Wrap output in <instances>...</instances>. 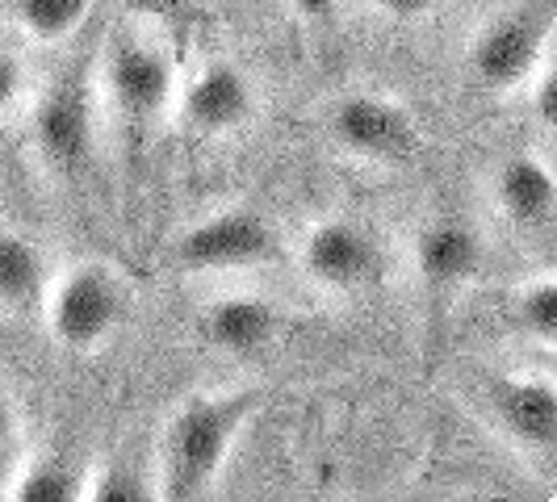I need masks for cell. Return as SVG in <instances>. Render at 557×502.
<instances>
[{"label": "cell", "mask_w": 557, "mask_h": 502, "mask_svg": "<svg viewBox=\"0 0 557 502\" xmlns=\"http://www.w3.org/2000/svg\"><path fill=\"white\" fill-rule=\"evenodd\" d=\"M92 0H0V22H13L38 42H63L88 17Z\"/></svg>", "instance_id": "obj_15"}, {"label": "cell", "mask_w": 557, "mask_h": 502, "mask_svg": "<svg viewBox=\"0 0 557 502\" xmlns=\"http://www.w3.org/2000/svg\"><path fill=\"white\" fill-rule=\"evenodd\" d=\"M17 440H22V415H17L13 398L0 390V465H9V461H13Z\"/></svg>", "instance_id": "obj_21"}, {"label": "cell", "mask_w": 557, "mask_h": 502, "mask_svg": "<svg viewBox=\"0 0 557 502\" xmlns=\"http://www.w3.org/2000/svg\"><path fill=\"white\" fill-rule=\"evenodd\" d=\"M47 285L51 277L42 248L22 230L0 226V314H26L42 306Z\"/></svg>", "instance_id": "obj_14"}, {"label": "cell", "mask_w": 557, "mask_h": 502, "mask_svg": "<svg viewBox=\"0 0 557 502\" xmlns=\"http://www.w3.org/2000/svg\"><path fill=\"white\" fill-rule=\"evenodd\" d=\"M382 13H394V17H423V13H432L441 0H373Z\"/></svg>", "instance_id": "obj_22"}, {"label": "cell", "mask_w": 557, "mask_h": 502, "mask_svg": "<svg viewBox=\"0 0 557 502\" xmlns=\"http://www.w3.org/2000/svg\"><path fill=\"white\" fill-rule=\"evenodd\" d=\"M277 255V235L256 210H219L176 243V260L189 273L256 268Z\"/></svg>", "instance_id": "obj_5"}, {"label": "cell", "mask_w": 557, "mask_h": 502, "mask_svg": "<svg viewBox=\"0 0 557 502\" xmlns=\"http://www.w3.org/2000/svg\"><path fill=\"white\" fill-rule=\"evenodd\" d=\"M495 423L536 456H549L557 444V390L549 377H503L491 393Z\"/></svg>", "instance_id": "obj_9"}, {"label": "cell", "mask_w": 557, "mask_h": 502, "mask_svg": "<svg viewBox=\"0 0 557 502\" xmlns=\"http://www.w3.org/2000/svg\"><path fill=\"white\" fill-rule=\"evenodd\" d=\"M298 255H302V273L332 293H352L377 273V243L357 223L344 218L310 226Z\"/></svg>", "instance_id": "obj_7"}, {"label": "cell", "mask_w": 557, "mask_h": 502, "mask_svg": "<svg viewBox=\"0 0 557 502\" xmlns=\"http://www.w3.org/2000/svg\"><path fill=\"white\" fill-rule=\"evenodd\" d=\"M151 490L143 486V477H135L122 465H110V469H101V474H92L84 481V499L92 502H139Z\"/></svg>", "instance_id": "obj_18"}, {"label": "cell", "mask_w": 557, "mask_h": 502, "mask_svg": "<svg viewBox=\"0 0 557 502\" xmlns=\"http://www.w3.org/2000/svg\"><path fill=\"white\" fill-rule=\"evenodd\" d=\"M47 327L67 352H97L126 318V280L110 264H76L47 285Z\"/></svg>", "instance_id": "obj_2"}, {"label": "cell", "mask_w": 557, "mask_h": 502, "mask_svg": "<svg viewBox=\"0 0 557 502\" xmlns=\"http://www.w3.org/2000/svg\"><path fill=\"white\" fill-rule=\"evenodd\" d=\"M34 147L51 167L67 172V167L84 164L88 147H92V117H88V92L81 80H67L51 88L38 110H34Z\"/></svg>", "instance_id": "obj_10"}, {"label": "cell", "mask_w": 557, "mask_h": 502, "mask_svg": "<svg viewBox=\"0 0 557 502\" xmlns=\"http://www.w3.org/2000/svg\"><path fill=\"white\" fill-rule=\"evenodd\" d=\"M9 494L17 502H72L84 499V477L63 461H34L17 474Z\"/></svg>", "instance_id": "obj_16"}, {"label": "cell", "mask_w": 557, "mask_h": 502, "mask_svg": "<svg viewBox=\"0 0 557 502\" xmlns=\"http://www.w3.org/2000/svg\"><path fill=\"white\" fill-rule=\"evenodd\" d=\"M532 88V113H536V122L545 126V130H554L557 122V76H554V63L545 59L536 72H532L529 80H524Z\"/></svg>", "instance_id": "obj_19"}, {"label": "cell", "mask_w": 557, "mask_h": 502, "mask_svg": "<svg viewBox=\"0 0 557 502\" xmlns=\"http://www.w3.org/2000/svg\"><path fill=\"white\" fill-rule=\"evenodd\" d=\"M106 92L110 105L131 122H151L172 105L176 92V59L164 42L147 34H126L117 38L106 55Z\"/></svg>", "instance_id": "obj_4"}, {"label": "cell", "mask_w": 557, "mask_h": 502, "mask_svg": "<svg viewBox=\"0 0 557 502\" xmlns=\"http://www.w3.org/2000/svg\"><path fill=\"white\" fill-rule=\"evenodd\" d=\"M549 42H554V4L549 0L520 4L478 29L470 67L486 88H516L549 59Z\"/></svg>", "instance_id": "obj_3"}, {"label": "cell", "mask_w": 557, "mask_h": 502, "mask_svg": "<svg viewBox=\"0 0 557 502\" xmlns=\"http://www.w3.org/2000/svg\"><path fill=\"white\" fill-rule=\"evenodd\" d=\"M327 130L332 139L373 164H403L416 151V122L391 97H373V92H352L339 97L327 113Z\"/></svg>", "instance_id": "obj_6"}, {"label": "cell", "mask_w": 557, "mask_h": 502, "mask_svg": "<svg viewBox=\"0 0 557 502\" xmlns=\"http://www.w3.org/2000/svg\"><path fill=\"white\" fill-rule=\"evenodd\" d=\"M516 318L520 327L541 343V348H554L557 343V280L554 277H536L520 289L516 298Z\"/></svg>", "instance_id": "obj_17"}, {"label": "cell", "mask_w": 557, "mask_h": 502, "mask_svg": "<svg viewBox=\"0 0 557 502\" xmlns=\"http://www.w3.org/2000/svg\"><path fill=\"white\" fill-rule=\"evenodd\" d=\"M495 201L503 218L520 230H545L554 223L557 185L541 155H511L495 172Z\"/></svg>", "instance_id": "obj_11"}, {"label": "cell", "mask_w": 557, "mask_h": 502, "mask_svg": "<svg viewBox=\"0 0 557 502\" xmlns=\"http://www.w3.org/2000/svg\"><path fill=\"white\" fill-rule=\"evenodd\" d=\"M181 113L201 135H231L256 113V88H251L248 72H239L235 63L214 59L185 84Z\"/></svg>", "instance_id": "obj_8"}, {"label": "cell", "mask_w": 557, "mask_h": 502, "mask_svg": "<svg viewBox=\"0 0 557 502\" xmlns=\"http://www.w3.org/2000/svg\"><path fill=\"white\" fill-rule=\"evenodd\" d=\"M256 411V393H197L168 418L160 452V494L164 499H206L223 477L231 448Z\"/></svg>", "instance_id": "obj_1"}, {"label": "cell", "mask_w": 557, "mask_h": 502, "mask_svg": "<svg viewBox=\"0 0 557 502\" xmlns=\"http://www.w3.org/2000/svg\"><path fill=\"white\" fill-rule=\"evenodd\" d=\"M335 4H339V0H294V9H298L307 22H323V17H332Z\"/></svg>", "instance_id": "obj_23"}, {"label": "cell", "mask_w": 557, "mask_h": 502, "mask_svg": "<svg viewBox=\"0 0 557 502\" xmlns=\"http://www.w3.org/2000/svg\"><path fill=\"white\" fill-rule=\"evenodd\" d=\"M281 327V314L264 298H223L206 310L201 335L223 352H264Z\"/></svg>", "instance_id": "obj_13"}, {"label": "cell", "mask_w": 557, "mask_h": 502, "mask_svg": "<svg viewBox=\"0 0 557 502\" xmlns=\"http://www.w3.org/2000/svg\"><path fill=\"white\" fill-rule=\"evenodd\" d=\"M26 63L13 55V51H0V117L13 113L26 97Z\"/></svg>", "instance_id": "obj_20"}, {"label": "cell", "mask_w": 557, "mask_h": 502, "mask_svg": "<svg viewBox=\"0 0 557 502\" xmlns=\"http://www.w3.org/2000/svg\"><path fill=\"white\" fill-rule=\"evenodd\" d=\"M416 264L428 289H461L482 268V239L474 235V226L441 218V223L423 226L416 243Z\"/></svg>", "instance_id": "obj_12"}]
</instances>
